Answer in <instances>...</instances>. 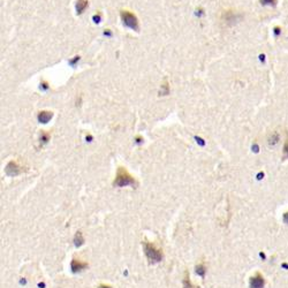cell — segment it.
Segmentation results:
<instances>
[{"label":"cell","instance_id":"obj_6","mask_svg":"<svg viewBox=\"0 0 288 288\" xmlns=\"http://www.w3.org/2000/svg\"><path fill=\"white\" fill-rule=\"evenodd\" d=\"M74 242H75V246H76V247H80V246H82L83 244L84 239H83V235L81 232H77V233H76L75 237H74Z\"/></svg>","mask_w":288,"mask_h":288},{"label":"cell","instance_id":"obj_8","mask_svg":"<svg viewBox=\"0 0 288 288\" xmlns=\"http://www.w3.org/2000/svg\"><path fill=\"white\" fill-rule=\"evenodd\" d=\"M197 272H199L201 274H204V266H203V265L197 266Z\"/></svg>","mask_w":288,"mask_h":288},{"label":"cell","instance_id":"obj_12","mask_svg":"<svg viewBox=\"0 0 288 288\" xmlns=\"http://www.w3.org/2000/svg\"><path fill=\"white\" fill-rule=\"evenodd\" d=\"M99 288H111L110 286H106V285H100Z\"/></svg>","mask_w":288,"mask_h":288},{"label":"cell","instance_id":"obj_9","mask_svg":"<svg viewBox=\"0 0 288 288\" xmlns=\"http://www.w3.org/2000/svg\"><path fill=\"white\" fill-rule=\"evenodd\" d=\"M284 151H285V157L287 158L288 157V141L286 142V144H285V148H284Z\"/></svg>","mask_w":288,"mask_h":288},{"label":"cell","instance_id":"obj_4","mask_svg":"<svg viewBox=\"0 0 288 288\" xmlns=\"http://www.w3.org/2000/svg\"><path fill=\"white\" fill-rule=\"evenodd\" d=\"M85 267H88L86 263H82V262L76 259V258H74L71 261V270H73V272H80V271L84 270Z\"/></svg>","mask_w":288,"mask_h":288},{"label":"cell","instance_id":"obj_1","mask_svg":"<svg viewBox=\"0 0 288 288\" xmlns=\"http://www.w3.org/2000/svg\"><path fill=\"white\" fill-rule=\"evenodd\" d=\"M143 248H144V252H145L148 259L151 263H158V262L162 261L163 252H162V250L159 248H157L153 243L144 241L143 242Z\"/></svg>","mask_w":288,"mask_h":288},{"label":"cell","instance_id":"obj_11","mask_svg":"<svg viewBox=\"0 0 288 288\" xmlns=\"http://www.w3.org/2000/svg\"><path fill=\"white\" fill-rule=\"evenodd\" d=\"M284 221H285L286 224H288V212H286V213L284 214Z\"/></svg>","mask_w":288,"mask_h":288},{"label":"cell","instance_id":"obj_10","mask_svg":"<svg viewBox=\"0 0 288 288\" xmlns=\"http://www.w3.org/2000/svg\"><path fill=\"white\" fill-rule=\"evenodd\" d=\"M263 4H275V0H262Z\"/></svg>","mask_w":288,"mask_h":288},{"label":"cell","instance_id":"obj_2","mask_svg":"<svg viewBox=\"0 0 288 288\" xmlns=\"http://www.w3.org/2000/svg\"><path fill=\"white\" fill-rule=\"evenodd\" d=\"M134 183H135L134 178L127 172V169L124 167H119L114 184H116L119 187H124V186H128V184H134Z\"/></svg>","mask_w":288,"mask_h":288},{"label":"cell","instance_id":"obj_7","mask_svg":"<svg viewBox=\"0 0 288 288\" xmlns=\"http://www.w3.org/2000/svg\"><path fill=\"white\" fill-rule=\"evenodd\" d=\"M11 166H13V165H12V163H11V164L7 166V173H8V174L11 173ZM17 168H19V167H17V165L14 164V171H13V173H12V175H16V174H17V173L20 172V171L17 169Z\"/></svg>","mask_w":288,"mask_h":288},{"label":"cell","instance_id":"obj_3","mask_svg":"<svg viewBox=\"0 0 288 288\" xmlns=\"http://www.w3.org/2000/svg\"><path fill=\"white\" fill-rule=\"evenodd\" d=\"M264 287V278L261 273H256L250 279V288H263Z\"/></svg>","mask_w":288,"mask_h":288},{"label":"cell","instance_id":"obj_5","mask_svg":"<svg viewBox=\"0 0 288 288\" xmlns=\"http://www.w3.org/2000/svg\"><path fill=\"white\" fill-rule=\"evenodd\" d=\"M122 16H124V23H126V24H128L129 27H131V28L136 27V19H135L131 14L124 12V13H122Z\"/></svg>","mask_w":288,"mask_h":288}]
</instances>
